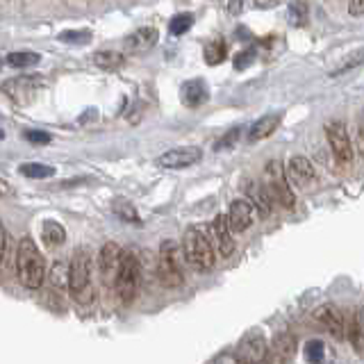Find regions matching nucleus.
<instances>
[{
  "mask_svg": "<svg viewBox=\"0 0 364 364\" xmlns=\"http://www.w3.org/2000/svg\"><path fill=\"white\" fill-rule=\"evenodd\" d=\"M50 282L57 289L68 287V267L64 264V262H55V264L50 267Z\"/></svg>",
  "mask_w": 364,
  "mask_h": 364,
  "instance_id": "cd10ccee",
  "label": "nucleus"
},
{
  "mask_svg": "<svg viewBox=\"0 0 364 364\" xmlns=\"http://www.w3.org/2000/svg\"><path fill=\"white\" fill-rule=\"evenodd\" d=\"M11 191H14V189H11V185H9V182H7V180H3V178H0V198H5V196H11Z\"/></svg>",
  "mask_w": 364,
  "mask_h": 364,
  "instance_id": "58836bf2",
  "label": "nucleus"
},
{
  "mask_svg": "<svg viewBox=\"0 0 364 364\" xmlns=\"http://www.w3.org/2000/svg\"><path fill=\"white\" fill-rule=\"evenodd\" d=\"M157 278L164 287H180L185 276H182V267H180V248L176 242H162L159 246V255H157Z\"/></svg>",
  "mask_w": 364,
  "mask_h": 364,
  "instance_id": "20e7f679",
  "label": "nucleus"
},
{
  "mask_svg": "<svg viewBox=\"0 0 364 364\" xmlns=\"http://www.w3.org/2000/svg\"><path fill=\"white\" fill-rule=\"evenodd\" d=\"M362 60H364V48H362V50H358L355 55H353V57H350V62H346L344 66H339V71H337V73H346L348 68H353L355 64H360ZM337 73H335V75H337Z\"/></svg>",
  "mask_w": 364,
  "mask_h": 364,
  "instance_id": "f704fd0d",
  "label": "nucleus"
},
{
  "mask_svg": "<svg viewBox=\"0 0 364 364\" xmlns=\"http://www.w3.org/2000/svg\"><path fill=\"white\" fill-rule=\"evenodd\" d=\"M287 16H289V23L294 28L305 26V23H307V5L303 3V0H294V3L289 5Z\"/></svg>",
  "mask_w": 364,
  "mask_h": 364,
  "instance_id": "bb28decb",
  "label": "nucleus"
},
{
  "mask_svg": "<svg viewBox=\"0 0 364 364\" xmlns=\"http://www.w3.org/2000/svg\"><path fill=\"white\" fill-rule=\"evenodd\" d=\"M358 139H360V148L364 151V117H362V121L358 125Z\"/></svg>",
  "mask_w": 364,
  "mask_h": 364,
  "instance_id": "79ce46f5",
  "label": "nucleus"
},
{
  "mask_svg": "<svg viewBox=\"0 0 364 364\" xmlns=\"http://www.w3.org/2000/svg\"><path fill=\"white\" fill-rule=\"evenodd\" d=\"M0 66H3V60H0Z\"/></svg>",
  "mask_w": 364,
  "mask_h": 364,
  "instance_id": "49530a36",
  "label": "nucleus"
},
{
  "mask_svg": "<svg viewBox=\"0 0 364 364\" xmlns=\"http://www.w3.org/2000/svg\"><path fill=\"white\" fill-rule=\"evenodd\" d=\"M114 214L121 216L123 221H132V223H139V214L132 208L128 200H117L114 203Z\"/></svg>",
  "mask_w": 364,
  "mask_h": 364,
  "instance_id": "c756f323",
  "label": "nucleus"
},
{
  "mask_svg": "<svg viewBox=\"0 0 364 364\" xmlns=\"http://www.w3.org/2000/svg\"><path fill=\"white\" fill-rule=\"evenodd\" d=\"M323 341L321 339H312V341H307L305 344V355H307V360L310 362H314V364H318L323 360Z\"/></svg>",
  "mask_w": 364,
  "mask_h": 364,
  "instance_id": "2f4dec72",
  "label": "nucleus"
},
{
  "mask_svg": "<svg viewBox=\"0 0 364 364\" xmlns=\"http://www.w3.org/2000/svg\"><path fill=\"white\" fill-rule=\"evenodd\" d=\"M312 316H314L316 326H321L326 333H330L337 339L346 337V321H344V314H341V310L337 305H333V303L318 305Z\"/></svg>",
  "mask_w": 364,
  "mask_h": 364,
  "instance_id": "6e6552de",
  "label": "nucleus"
},
{
  "mask_svg": "<svg viewBox=\"0 0 364 364\" xmlns=\"http://www.w3.org/2000/svg\"><path fill=\"white\" fill-rule=\"evenodd\" d=\"M267 191H269V196L271 200H276L280 203L282 208H294V193L287 185V180H284V171L280 166V162H271L267 166Z\"/></svg>",
  "mask_w": 364,
  "mask_h": 364,
  "instance_id": "0eeeda50",
  "label": "nucleus"
},
{
  "mask_svg": "<svg viewBox=\"0 0 364 364\" xmlns=\"http://www.w3.org/2000/svg\"><path fill=\"white\" fill-rule=\"evenodd\" d=\"M210 228H212V235L216 239V248H219V253L223 257H230L235 253V239H232V230H230V225H228L225 214L216 216Z\"/></svg>",
  "mask_w": 364,
  "mask_h": 364,
  "instance_id": "4468645a",
  "label": "nucleus"
},
{
  "mask_svg": "<svg viewBox=\"0 0 364 364\" xmlns=\"http://www.w3.org/2000/svg\"><path fill=\"white\" fill-rule=\"evenodd\" d=\"M262 364H271V362H267V360H264V362H262Z\"/></svg>",
  "mask_w": 364,
  "mask_h": 364,
  "instance_id": "a18cd8bd",
  "label": "nucleus"
},
{
  "mask_svg": "<svg viewBox=\"0 0 364 364\" xmlns=\"http://www.w3.org/2000/svg\"><path fill=\"white\" fill-rule=\"evenodd\" d=\"M41 237H43V244L46 246H62L66 242V230H64V225L62 223H57V221H43L41 225Z\"/></svg>",
  "mask_w": 364,
  "mask_h": 364,
  "instance_id": "412c9836",
  "label": "nucleus"
},
{
  "mask_svg": "<svg viewBox=\"0 0 364 364\" xmlns=\"http://www.w3.org/2000/svg\"><path fill=\"white\" fill-rule=\"evenodd\" d=\"M41 87V77L39 75H23V77H14L9 82L3 85V91L16 102H28L34 98V94Z\"/></svg>",
  "mask_w": 364,
  "mask_h": 364,
  "instance_id": "f8f14e48",
  "label": "nucleus"
},
{
  "mask_svg": "<svg viewBox=\"0 0 364 364\" xmlns=\"http://www.w3.org/2000/svg\"><path fill=\"white\" fill-rule=\"evenodd\" d=\"M68 289L73 299L89 301L91 296V255L87 248H80L73 253L71 264H68Z\"/></svg>",
  "mask_w": 364,
  "mask_h": 364,
  "instance_id": "7ed1b4c3",
  "label": "nucleus"
},
{
  "mask_svg": "<svg viewBox=\"0 0 364 364\" xmlns=\"http://www.w3.org/2000/svg\"><path fill=\"white\" fill-rule=\"evenodd\" d=\"M237 136H239V128H235V130H230V132H228V134L223 136V139H221L219 144H216V148H225V146H232V144L237 141Z\"/></svg>",
  "mask_w": 364,
  "mask_h": 364,
  "instance_id": "c9c22d12",
  "label": "nucleus"
},
{
  "mask_svg": "<svg viewBox=\"0 0 364 364\" xmlns=\"http://www.w3.org/2000/svg\"><path fill=\"white\" fill-rule=\"evenodd\" d=\"M3 136H5V134H3V132H0V139H3Z\"/></svg>",
  "mask_w": 364,
  "mask_h": 364,
  "instance_id": "c03bdc74",
  "label": "nucleus"
},
{
  "mask_svg": "<svg viewBox=\"0 0 364 364\" xmlns=\"http://www.w3.org/2000/svg\"><path fill=\"white\" fill-rule=\"evenodd\" d=\"M182 253L189 262V267L198 273H208L214 267V248L210 237L203 232V228L191 225L182 237Z\"/></svg>",
  "mask_w": 364,
  "mask_h": 364,
  "instance_id": "f03ea898",
  "label": "nucleus"
},
{
  "mask_svg": "<svg viewBox=\"0 0 364 364\" xmlns=\"http://www.w3.org/2000/svg\"><path fill=\"white\" fill-rule=\"evenodd\" d=\"M250 198H253V208H257L262 216H269L271 214L273 200H271V196H269V191H267L264 185H262V187L250 185Z\"/></svg>",
  "mask_w": 364,
  "mask_h": 364,
  "instance_id": "4be33fe9",
  "label": "nucleus"
},
{
  "mask_svg": "<svg viewBox=\"0 0 364 364\" xmlns=\"http://www.w3.org/2000/svg\"><path fill=\"white\" fill-rule=\"evenodd\" d=\"M200 157H203L200 148H196V146H182V148H171V151L162 153V155L157 157V164L162 166V168L178 171V168H187L191 164L200 162Z\"/></svg>",
  "mask_w": 364,
  "mask_h": 364,
  "instance_id": "9d476101",
  "label": "nucleus"
},
{
  "mask_svg": "<svg viewBox=\"0 0 364 364\" xmlns=\"http://www.w3.org/2000/svg\"><path fill=\"white\" fill-rule=\"evenodd\" d=\"M114 284H117V294L123 303H130L136 296V287H139V259H136L132 250H123L121 267Z\"/></svg>",
  "mask_w": 364,
  "mask_h": 364,
  "instance_id": "39448f33",
  "label": "nucleus"
},
{
  "mask_svg": "<svg viewBox=\"0 0 364 364\" xmlns=\"http://www.w3.org/2000/svg\"><path fill=\"white\" fill-rule=\"evenodd\" d=\"M326 134H328V144H330V148H333V155L337 157V162L348 164L353 159V146L348 139L346 125L339 123V121H330L326 125Z\"/></svg>",
  "mask_w": 364,
  "mask_h": 364,
  "instance_id": "1a4fd4ad",
  "label": "nucleus"
},
{
  "mask_svg": "<svg viewBox=\"0 0 364 364\" xmlns=\"http://www.w3.org/2000/svg\"><path fill=\"white\" fill-rule=\"evenodd\" d=\"M289 173H291V178L299 182V185H307V182H312L314 180V176H316V171H314V166H312V162L307 157H303V155H294L291 159H289Z\"/></svg>",
  "mask_w": 364,
  "mask_h": 364,
  "instance_id": "a211bd4d",
  "label": "nucleus"
},
{
  "mask_svg": "<svg viewBox=\"0 0 364 364\" xmlns=\"http://www.w3.org/2000/svg\"><path fill=\"white\" fill-rule=\"evenodd\" d=\"M41 62V55L37 53H9L7 55V64L14 68H28V66H37Z\"/></svg>",
  "mask_w": 364,
  "mask_h": 364,
  "instance_id": "b1692460",
  "label": "nucleus"
},
{
  "mask_svg": "<svg viewBox=\"0 0 364 364\" xmlns=\"http://www.w3.org/2000/svg\"><path fill=\"white\" fill-rule=\"evenodd\" d=\"M191 26H193V16L185 11V14H178V16L171 18L168 30H171V34H176V37H180V34H185Z\"/></svg>",
  "mask_w": 364,
  "mask_h": 364,
  "instance_id": "c85d7f7f",
  "label": "nucleus"
},
{
  "mask_svg": "<svg viewBox=\"0 0 364 364\" xmlns=\"http://www.w3.org/2000/svg\"><path fill=\"white\" fill-rule=\"evenodd\" d=\"M235 358L239 364H262L267 360V337L262 335V330H250L239 341Z\"/></svg>",
  "mask_w": 364,
  "mask_h": 364,
  "instance_id": "423d86ee",
  "label": "nucleus"
},
{
  "mask_svg": "<svg viewBox=\"0 0 364 364\" xmlns=\"http://www.w3.org/2000/svg\"><path fill=\"white\" fill-rule=\"evenodd\" d=\"M16 276L23 287L39 289L46 280V257L30 237H23L16 248Z\"/></svg>",
  "mask_w": 364,
  "mask_h": 364,
  "instance_id": "f257e3e1",
  "label": "nucleus"
},
{
  "mask_svg": "<svg viewBox=\"0 0 364 364\" xmlns=\"http://www.w3.org/2000/svg\"><path fill=\"white\" fill-rule=\"evenodd\" d=\"M157 43V30L155 28H139L125 39V50L132 55L148 53Z\"/></svg>",
  "mask_w": 364,
  "mask_h": 364,
  "instance_id": "2eb2a0df",
  "label": "nucleus"
},
{
  "mask_svg": "<svg viewBox=\"0 0 364 364\" xmlns=\"http://www.w3.org/2000/svg\"><path fill=\"white\" fill-rule=\"evenodd\" d=\"M346 339L355 350H364V321L360 314H350L346 321Z\"/></svg>",
  "mask_w": 364,
  "mask_h": 364,
  "instance_id": "6ab92c4d",
  "label": "nucleus"
},
{
  "mask_svg": "<svg viewBox=\"0 0 364 364\" xmlns=\"http://www.w3.org/2000/svg\"><path fill=\"white\" fill-rule=\"evenodd\" d=\"M253 57H255V53H253V50H244V53H239V55L235 57V68H237V71H244L246 66L253 64Z\"/></svg>",
  "mask_w": 364,
  "mask_h": 364,
  "instance_id": "473e14b6",
  "label": "nucleus"
},
{
  "mask_svg": "<svg viewBox=\"0 0 364 364\" xmlns=\"http://www.w3.org/2000/svg\"><path fill=\"white\" fill-rule=\"evenodd\" d=\"M94 64L100 68H119L123 64V55L114 50H100L94 55Z\"/></svg>",
  "mask_w": 364,
  "mask_h": 364,
  "instance_id": "393cba45",
  "label": "nucleus"
},
{
  "mask_svg": "<svg viewBox=\"0 0 364 364\" xmlns=\"http://www.w3.org/2000/svg\"><path fill=\"white\" fill-rule=\"evenodd\" d=\"M280 125V114H267V117H259L253 125L248 128V141H259L267 139L269 134L276 132V128Z\"/></svg>",
  "mask_w": 364,
  "mask_h": 364,
  "instance_id": "f3484780",
  "label": "nucleus"
},
{
  "mask_svg": "<svg viewBox=\"0 0 364 364\" xmlns=\"http://www.w3.org/2000/svg\"><path fill=\"white\" fill-rule=\"evenodd\" d=\"M255 3H257L259 7H267V5H271V3H273V0H255Z\"/></svg>",
  "mask_w": 364,
  "mask_h": 364,
  "instance_id": "37998d69",
  "label": "nucleus"
},
{
  "mask_svg": "<svg viewBox=\"0 0 364 364\" xmlns=\"http://www.w3.org/2000/svg\"><path fill=\"white\" fill-rule=\"evenodd\" d=\"M21 176L32 178V180H43V178H50L55 176V168L48 164H39V162H28V164H21L18 166Z\"/></svg>",
  "mask_w": 364,
  "mask_h": 364,
  "instance_id": "5701e85b",
  "label": "nucleus"
},
{
  "mask_svg": "<svg viewBox=\"0 0 364 364\" xmlns=\"http://www.w3.org/2000/svg\"><path fill=\"white\" fill-rule=\"evenodd\" d=\"M225 43L223 41H210L208 46H205V62L216 66V64H221L225 60Z\"/></svg>",
  "mask_w": 364,
  "mask_h": 364,
  "instance_id": "a878e982",
  "label": "nucleus"
},
{
  "mask_svg": "<svg viewBox=\"0 0 364 364\" xmlns=\"http://www.w3.org/2000/svg\"><path fill=\"white\" fill-rule=\"evenodd\" d=\"M318 364H321V362H318Z\"/></svg>",
  "mask_w": 364,
  "mask_h": 364,
  "instance_id": "de8ad7c7",
  "label": "nucleus"
},
{
  "mask_svg": "<svg viewBox=\"0 0 364 364\" xmlns=\"http://www.w3.org/2000/svg\"><path fill=\"white\" fill-rule=\"evenodd\" d=\"M228 9H230L232 14H242V0H230V3H228Z\"/></svg>",
  "mask_w": 364,
  "mask_h": 364,
  "instance_id": "ea45409f",
  "label": "nucleus"
},
{
  "mask_svg": "<svg viewBox=\"0 0 364 364\" xmlns=\"http://www.w3.org/2000/svg\"><path fill=\"white\" fill-rule=\"evenodd\" d=\"M121 255H123V250L117 242L102 244L100 253H98V271H100V278L105 284H112L117 280V273L121 267Z\"/></svg>",
  "mask_w": 364,
  "mask_h": 364,
  "instance_id": "9b49d317",
  "label": "nucleus"
},
{
  "mask_svg": "<svg viewBox=\"0 0 364 364\" xmlns=\"http://www.w3.org/2000/svg\"><path fill=\"white\" fill-rule=\"evenodd\" d=\"M26 139L32 144H48L50 141V134L48 132H39V130H28L26 132Z\"/></svg>",
  "mask_w": 364,
  "mask_h": 364,
  "instance_id": "72a5a7b5",
  "label": "nucleus"
},
{
  "mask_svg": "<svg viewBox=\"0 0 364 364\" xmlns=\"http://www.w3.org/2000/svg\"><path fill=\"white\" fill-rule=\"evenodd\" d=\"M348 11L353 16H360V14H364V0H350V7H348Z\"/></svg>",
  "mask_w": 364,
  "mask_h": 364,
  "instance_id": "e433bc0d",
  "label": "nucleus"
},
{
  "mask_svg": "<svg viewBox=\"0 0 364 364\" xmlns=\"http://www.w3.org/2000/svg\"><path fill=\"white\" fill-rule=\"evenodd\" d=\"M60 41H64V43H89L91 32L89 30H66L60 34Z\"/></svg>",
  "mask_w": 364,
  "mask_h": 364,
  "instance_id": "7c9ffc66",
  "label": "nucleus"
},
{
  "mask_svg": "<svg viewBox=\"0 0 364 364\" xmlns=\"http://www.w3.org/2000/svg\"><path fill=\"white\" fill-rule=\"evenodd\" d=\"M5 248H7V232H5V225L0 221V259L5 255Z\"/></svg>",
  "mask_w": 364,
  "mask_h": 364,
  "instance_id": "4c0bfd02",
  "label": "nucleus"
},
{
  "mask_svg": "<svg viewBox=\"0 0 364 364\" xmlns=\"http://www.w3.org/2000/svg\"><path fill=\"white\" fill-rule=\"evenodd\" d=\"M273 353L282 360V362H287L289 358H294V353H296V337L291 333H278L276 337H273Z\"/></svg>",
  "mask_w": 364,
  "mask_h": 364,
  "instance_id": "aec40b11",
  "label": "nucleus"
},
{
  "mask_svg": "<svg viewBox=\"0 0 364 364\" xmlns=\"http://www.w3.org/2000/svg\"><path fill=\"white\" fill-rule=\"evenodd\" d=\"M214 364H239V360H237L235 355H221Z\"/></svg>",
  "mask_w": 364,
  "mask_h": 364,
  "instance_id": "a19ab883",
  "label": "nucleus"
},
{
  "mask_svg": "<svg viewBox=\"0 0 364 364\" xmlns=\"http://www.w3.org/2000/svg\"><path fill=\"white\" fill-rule=\"evenodd\" d=\"M253 203L250 200H244V198H237L230 203V208H228V214H225V219H228V225H230V230L232 232H244L246 228L253 223Z\"/></svg>",
  "mask_w": 364,
  "mask_h": 364,
  "instance_id": "ddd939ff",
  "label": "nucleus"
},
{
  "mask_svg": "<svg viewBox=\"0 0 364 364\" xmlns=\"http://www.w3.org/2000/svg\"><path fill=\"white\" fill-rule=\"evenodd\" d=\"M208 85L203 82L200 77H193L189 82L182 85V91H180V98L185 102L187 107H198L203 105L205 100H208Z\"/></svg>",
  "mask_w": 364,
  "mask_h": 364,
  "instance_id": "dca6fc26",
  "label": "nucleus"
}]
</instances>
